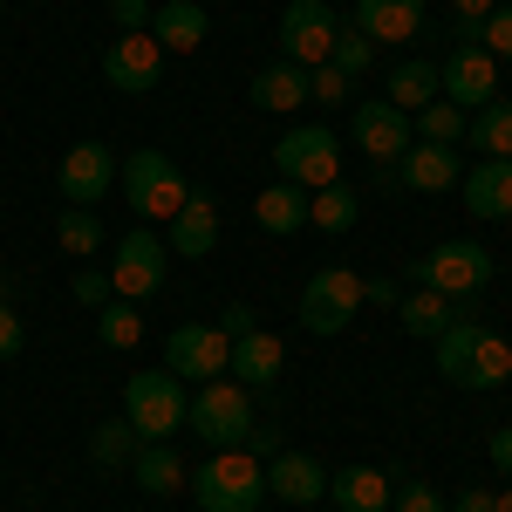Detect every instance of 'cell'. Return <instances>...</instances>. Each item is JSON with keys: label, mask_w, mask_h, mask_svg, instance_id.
<instances>
[{"label": "cell", "mask_w": 512, "mask_h": 512, "mask_svg": "<svg viewBox=\"0 0 512 512\" xmlns=\"http://www.w3.org/2000/svg\"><path fill=\"white\" fill-rule=\"evenodd\" d=\"M437 376H444L451 390H499V383H512V342L492 335L485 321L458 315L437 335Z\"/></svg>", "instance_id": "1"}, {"label": "cell", "mask_w": 512, "mask_h": 512, "mask_svg": "<svg viewBox=\"0 0 512 512\" xmlns=\"http://www.w3.org/2000/svg\"><path fill=\"white\" fill-rule=\"evenodd\" d=\"M130 478H137L151 499H171V492H178V485H185L192 472L178 465V451H171V444H144V451L130 458Z\"/></svg>", "instance_id": "28"}, {"label": "cell", "mask_w": 512, "mask_h": 512, "mask_svg": "<svg viewBox=\"0 0 512 512\" xmlns=\"http://www.w3.org/2000/svg\"><path fill=\"white\" fill-rule=\"evenodd\" d=\"M274 171L287 185H301V192L335 185V178H342V144H335V130H328V123H294L274 144Z\"/></svg>", "instance_id": "7"}, {"label": "cell", "mask_w": 512, "mask_h": 512, "mask_svg": "<svg viewBox=\"0 0 512 512\" xmlns=\"http://www.w3.org/2000/svg\"><path fill=\"white\" fill-rule=\"evenodd\" d=\"M492 465L512 478V424H506V431H492Z\"/></svg>", "instance_id": "46"}, {"label": "cell", "mask_w": 512, "mask_h": 512, "mask_svg": "<svg viewBox=\"0 0 512 512\" xmlns=\"http://www.w3.org/2000/svg\"><path fill=\"white\" fill-rule=\"evenodd\" d=\"M355 219H362V198L335 178V185H321V192H308V226H321V233H349Z\"/></svg>", "instance_id": "31"}, {"label": "cell", "mask_w": 512, "mask_h": 512, "mask_svg": "<svg viewBox=\"0 0 512 512\" xmlns=\"http://www.w3.org/2000/svg\"><path fill=\"white\" fill-rule=\"evenodd\" d=\"M55 246H62L69 260L103 253V219H96V205H62V212H55Z\"/></svg>", "instance_id": "29"}, {"label": "cell", "mask_w": 512, "mask_h": 512, "mask_svg": "<svg viewBox=\"0 0 512 512\" xmlns=\"http://www.w3.org/2000/svg\"><path fill=\"white\" fill-rule=\"evenodd\" d=\"M171 274V246H164L151 226H137V233L117 239V253H110V287H117L123 301H151Z\"/></svg>", "instance_id": "10"}, {"label": "cell", "mask_w": 512, "mask_h": 512, "mask_svg": "<svg viewBox=\"0 0 512 512\" xmlns=\"http://www.w3.org/2000/svg\"><path fill=\"white\" fill-rule=\"evenodd\" d=\"M280 369H287V349H280V335H267V328H253V335H239L233 342V383H246V390H267Z\"/></svg>", "instance_id": "24"}, {"label": "cell", "mask_w": 512, "mask_h": 512, "mask_svg": "<svg viewBox=\"0 0 512 512\" xmlns=\"http://www.w3.org/2000/svg\"><path fill=\"white\" fill-rule=\"evenodd\" d=\"M349 28H362V35L383 41V48L417 41V35H424V0H355Z\"/></svg>", "instance_id": "18"}, {"label": "cell", "mask_w": 512, "mask_h": 512, "mask_svg": "<svg viewBox=\"0 0 512 512\" xmlns=\"http://www.w3.org/2000/svg\"><path fill=\"white\" fill-rule=\"evenodd\" d=\"M328 62H335V69H342V76H369V62H376V41L362 35V28H342V35H335V48H328Z\"/></svg>", "instance_id": "35"}, {"label": "cell", "mask_w": 512, "mask_h": 512, "mask_svg": "<svg viewBox=\"0 0 512 512\" xmlns=\"http://www.w3.org/2000/svg\"><path fill=\"white\" fill-rule=\"evenodd\" d=\"M69 294H76L82 308H103V301H110L117 287H110V274H103V267H82V274L69 280Z\"/></svg>", "instance_id": "39"}, {"label": "cell", "mask_w": 512, "mask_h": 512, "mask_svg": "<svg viewBox=\"0 0 512 512\" xmlns=\"http://www.w3.org/2000/svg\"><path fill=\"white\" fill-rule=\"evenodd\" d=\"M328 499L342 512H390L396 485H390V472H376V465H349V472H328Z\"/></svg>", "instance_id": "23"}, {"label": "cell", "mask_w": 512, "mask_h": 512, "mask_svg": "<svg viewBox=\"0 0 512 512\" xmlns=\"http://www.w3.org/2000/svg\"><path fill=\"white\" fill-rule=\"evenodd\" d=\"M410 130H417V144H451V151H458V144H465V110L437 96V103H424V110L410 117Z\"/></svg>", "instance_id": "34"}, {"label": "cell", "mask_w": 512, "mask_h": 512, "mask_svg": "<svg viewBox=\"0 0 512 512\" xmlns=\"http://www.w3.org/2000/svg\"><path fill=\"white\" fill-rule=\"evenodd\" d=\"M396 321H403L410 335L437 342V335L458 321V301H444V294H431V287H417V294H403V301H396Z\"/></svg>", "instance_id": "27"}, {"label": "cell", "mask_w": 512, "mask_h": 512, "mask_svg": "<svg viewBox=\"0 0 512 512\" xmlns=\"http://www.w3.org/2000/svg\"><path fill=\"white\" fill-rule=\"evenodd\" d=\"M253 219H260V233H274V239L301 233V226H308V192H301V185H287V178H274L267 192L253 198Z\"/></svg>", "instance_id": "25"}, {"label": "cell", "mask_w": 512, "mask_h": 512, "mask_svg": "<svg viewBox=\"0 0 512 512\" xmlns=\"http://www.w3.org/2000/svg\"><path fill=\"white\" fill-rule=\"evenodd\" d=\"M110 185H117V158H110V144H96V137L69 144L62 164H55V192L69 198V205H103Z\"/></svg>", "instance_id": "13"}, {"label": "cell", "mask_w": 512, "mask_h": 512, "mask_svg": "<svg viewBox=\"0 0 512 512\" xmlns=\"http://www.w3.org/2000/svg\"><path fill=\"white\" fill-rule=\"evenodd\" d=\"M355 151H369L376 158V171H390L410 144H417V130H410V117L396 110L390 96H369V103H355Z\"/></svg>", "instance_id": "15"}, {"label": "cell", "mask_w": 512, "mask_h": 512, "mask_svg": "<svg viewBox=\"0 0 512 512\" xmlns=\"http://www.w3.org/2000/svg\"><path fill=\"white\" fill-rule=\"evenodd\" d=\"M253 328H260V315H253L246 301H233V308L219 315V335H226V342H239V335H253Z\"/></svg>", "instance_id": "42"}, {"label": "cell", "mask_w": 512, "mask_h": 512, "mask_svg": "<svg viewBox=\"0 0 512 512\" xmlns=\"http://www.w3.org/2000/svg\"><path fill=\"white\" fill-rule=\"evenodd\" d=\"M478 48H485L492 62H512V0H499V7L485 14V35H478Z\"/></svg>", "instance_id": "37"}, {"label": "cell", "mask_w": 512, "mask_h": 512, "mask_svg": "<svg viewBox=\"0 0 512 512\" xmlns=\"http://www.w3.org/2000/svg\"><path fill=\"white\" fill-rule=\"evenodd\" d=\"M451 512H492V492L472 485V492H458V499H451Z\"/></svg>", "instance_id": "45"}, {"label": "cell", "mask_w": 512, "mask_h": 512, "mask_svg": "<svg viewBox=\"0 0 512 512\" xmlns=\"http://www.w3.org/2000/svg\"><path fill=\"white\" fill-rule=\"evenodd\" d=\"M390 103L403 117H417L424 103H437V62H396L390 69Z\"/></svg>", "instance_id": "33"}, {"label": "cell", "mask_w": 512, "mask_h": 512, "mask_svg": "<svg viewBox=\"0 0 512 512\" xmlns=\"http://www.w3.org/2000/svg\"><path fill=\"white\" fill-rule=\"evenodd\" d=\"M390 171H396L403 192H451V185L465 178V158H458L451 144H410Z\"/></svg>", "instance_id": "17"}, {"label": "cell", "mask_w": 512, "mask_h": 512, "mask_svg": "<svg viewBox=\"0 0 512 512\" xmlns=\"http://www.w3.org/2000/svg\"><path fill=\"white\" fill-rule=\"evenodd\" d=\"M103 82L117 89V96H151L164 82V48L151 41V28L144 35H117L110 48H103Z\"/></svg>", "instance_id": "14"}, {"label": "cell", "mask_w": 512, "mask_h": 512, "mask_svg": "<svg viewBox=\"0 0 512 512\" xmlns=\"http://www.w3.org/2000/svg\"><path fill=\"white\" fill-rule=\"evenodd\" d=\"M396 301H403V287H396L390 274H369V280H362V308H383V315H396Z\"/></svg>", "instance_id": "41"}, {"label": "cell", "mask_w": 512, "mask_h": 512, "mask_svg": "<svg viewBox=\"0 0 512 512\" xmlns=\"http://www.w3.org/2000/svg\"><path fill=\"white\" fill-rule=\"evenodd\" d=\"M246 103H253V110H267V117L301 110V103H308V69H294V62H267L260 76L246 82Z\"/></svg>", "instance_id": "22"}, {"label": "cell", "mask_w": 512, "mask_h": 512, "mask_svg": "<svg viewBox=\"0 0 512 512\" xmlns=\"http://www.w3.org/2000/svg\"><path fill=\"white\" fill-rule=\"evenodd\" d=\"M458 192H465L472 219H512V158H478L458 178Z\"/></svg>", "instance_id": "19"}, {"label": "cell", "mask_w": 512, "mask_h": 512, "mask_svg": "<svg viewBox=\"0 0 512 512\" xmlns=\"http://www.w3.org/2000/svg\"><path fill=\"white\" fill-rule=\"evenodd\" d=\"M335 35H342V14H335L328 0H287V7H280V62L321 69L328 48H335Z\"/></svg>", "instance_id": "8"}, {"label": "cell", "mask_w": 512, "mask_h": 512, "mask_svg": "<svg viewBox=\"0 0 512 512\" xmlns=\"http://www.w3.org/2000/svg\"><path fill=\"white\" fill-rule=\"evenodd\" d=\"M185 410H192V396H185V383L171 369H137L123 383V417H130V431L144 444H171L185 431Z\"/></svg>", "instance_id": "3"}, {"label": "cell", "mask_w": 512, "mask_h": 512, "mask_svg": "<svg viewBox=\"0 0 512 512\" xmlns=\"http://www.w3.org/2000/svg\"><path fill=\"white\" fill-rule=\"evenodd\" d=\"M437 96H444V103H458L465 117L485 110V103L499 96V62H492L485 48H472V41H458V48L437 62Z\"/></svg>", "instance_id": "12"}, {"label": "cell", "mask_w": 512, "mask_h": 512, "mask_svg": "<svg viewBox=\"0 0 512 512\" xmlns=\"http://www.w3.org/2000/svg\"><path fill=\"white\" fill-rule=\"evenodd\" d=\"M492 7H499V0H451V14H458V21H485Z\"/></svg>", "instance_id": "47"}, {"label": "cell", "mask_w": 512, "mask_h": 512, "mask_svg": "<svg viewBox=\"0 0 512 512\" xmlns=\"http://www.w3.org/2000/svg\"><path fill=\"white\" fill-rule=\"evenodd\" d=\"M21 342H28V328H21V315L0 301V362H7V355H21Z\"/></svg>", "instance_id": "43"}, {"label": "cell", "mask_w": 512, "mask_h": 512, "mask_svg": "<svg viewBox=\"0 0 512 512\" xmlns=\"http://www.w3.org/2000/svg\"><path fill=\"white\" fill-rule=\"evenodd\" d=\"M390 512H451V506L437 499V485H424V478H403V485H396V499H390Z\"/></svg>", "instance_id": "38"}, {"label": "cell", "mask_w": 512, "mask_h": 512, "mask_svg": "<svg viewBox=\"0 0 512 512\" xmlns=\"http://www.w3.org/2000/svg\"><path fill=\"white\" fill-rule=\"evenodd\" d=\"M205 35H212V21H205L198 0H164L158 14H151V41H158L164 55H192V48H205Z\"/></svg>", "instance_id": "21"}, {"label": "cell", "mask_w": 512, "mask_h": 512, "mask_svg": "<svg viewBox=\"0 0 512 512\" xmlns=\"http://www.w3.org/2000/svg\"><path fill=\"white\" fill-rule=\"evenodd\" d=\"M0 7H7V0H0Z\"/></svg>", "instance_id": "49"}, {"label": "cell", "mask_w": 512, "mask_h": 512, "mask_svg": "<svg viewBox=\"0 0 512 512\" xmlns=\"http://www.w3.org/2000/svg\"><path fill=\"white\" fill-rule=\"evenodd\" d=\"M96 342L103 349H137L144 342V315H137V301H123V294H110L103 308H96Z\"/></svg>", "instance_id": "32"}, {"label": "cell", "mask_w": 512, "mask_h": 512, "mask_svg": "<svg viewBox=\"0 0 512 512\" xmlns=\"http://www.w3.org/2000/svg\"><path fill=\"white\" fill-rule=\"evenodd\" d=\"M137 451H144V437L130 431V417H110V424L89 431V465H103V472H123Z\"/></svg>", "instance_id": "30"}, {"label": "cell", "mask_w": 512, "mask_h": 512, "mask_svg": "<svg viewBox=\"0 0 512 512\" xmlns=\"http://www.w3.org/2000/svg\"><path fill=\"white\" fill-rule=\"evenodd\" d=\"M110 14H117V35H144L158 7H151V0H110Z\"/></svg>", "instance_id": "40"}, {"label": "cell", "mask_w": 512, "mask_h": 512, "mask_svg": "<svg viewBox=\"0 0 512 512\" xmlns=\"http://www.w3.org/2000/svg\"><path fill=\"white\" fill-rule=\"evenodd\" d=\"M164 246H171L178 260H205V253L219 246V198L212 192H185V205H178L171 226H164Z\"/></svg>", "instance_id": "16"}, {"label": "cell", "mask_w": 512, "mask_h": 512, "mask_svg": "<svg viewBox=\"0 0 512 512\" xmlns=\"http://www.w3.org/2000/svg\"><path fill=\"white\" fill-rule=\"evenodd\" d=\"M267 492L287 499V506H315V499H328V472L308 451H274L267 458Z\"/></svg>", "instance_id": "20"}, {"label": "cell", "mask_w": 512, "mask_h": 512, "mask_svg": "<svg viewBox=\"0 0 512 512\" xmlns=\"http://www.w3.org/2000/svg\"><path fill=\"white\" fill-rule=\"evenodd\" d=\"M117 178H123V198H130V212L144 219V226H171V212L185 205V171H178V158L171 151H130V158L117 164Z\"/></svg>", "instance_id": "4"}, {"label": "cell", "mask_w": 512, "mask_h": 512, "mask_svg": "<svg viewBox=\"0 0 512 512\" xmlns=\"http://www.w3.org/2000/svg\"><path fill=\"white\" fill-rule=\"evenodd\" d=\"M362 315V274L355 267H321L301 287V328L308 335H342Z\"/></svg>", "instance_id": "9"}, {"label": "cell", "mask_w": 512, "mask_h": 512, "mask_svg": "<svg viewBox=\"0 0 512 512\" xmlns=\"http://www.w3.org/2000/svg\"><path fill=\"white\" fill-rule=\"evenodd\" d=\"M164 369H171L178 383H219V376L233 369V342H226L212 321H185V328H171V342H164Z\"/></svg>", "instance_id": "11"}, {"label": "cell", "mask_w": 512, "mask_h": 512, "mask_svg": "<svg viewBox=\"0 0 512 512\" xmlns=\"http://www.w3.org/2000/svg\"><path fill=\"white\" fill-rule=\"evenodd\" d=\"M465 144H472L478 158H512V103L506 96H492L485 110L465 117Z\"/></svg>", "instance_id": "26"}, {"label": "cell", "mask_w": 512, "mask_h": 512, "mask_svg": "<svg viewBox=\"0 0 512 512\" xmlns=\"http://www.w3.org/2000/svg\"><path fill=\"white\" fill-rule=\"evenodd\" d=\"M274 431H280V424H260V417H253V431H246V444H239V451H253V458L267 465V458H274Z\"/></svg>", "instance_id": "44"}, {"label": "cell", "mask_w": 512, "mask_h": 512, "mask_svg": "<svg viewBox=\"0 0 512 512\" xmlns=\"http://www.w3.org/2000/svg\"><path fill=\"white\" fill-rule=\"evenodd\" d=\"M185 485H192L198 512H253L267 499V465L253 451H212Z\"/></svg>", "instance_id": "2"}, {"label": "cell", "mask_w": 512, "mask_h": 512, "mask_svg": "<svg viewBox=\"0 0 512 512\" xmlns=\"http://www.w3.org/2000/svg\"><path fill=\"white\" fill-rule=\"evenodd\" d=\"M185 431H198L212 451H239L246 431H253V403H246V383L219 376V383H198L192 410H185Z\"/></svg>", "instance_id": "6"}, {"label": "cell", "mask_w": 512, "mask_h": 512, "mask_svg": "<svg viewBox=\"0 0 512 512\" xmlns=\"http://www.w3.org/2000/svg\"><path fill=\"white\" fill-rule=\"evenodd\" d=\"M355 82L335 69V62H321V69H308V103H321V110H335V103H349Z\"/></svg>", "instance_id": "36"}, {"label": "cell", "mask_w": 512, "mask_h": 512, "mask_svg": "<svg viewBox=\"0 0 512 512\" xmlns=\"http://www.w3.org/2000/svg\"><path fill=\"white\" fill-rule=\"evenodd\" d=\"M492 274H499V260H492L478 239H444L424 260H410V280L431 287V294H444V301H472L478 287H492Z\"/></svg>", "instance_id": "5"}, {"label": "cell", "mask_w": 512, "mask_h": 512, "mask_svg": "<svg viewBox=\"0 0 512 512\" xmlns=\"http://www.w3.org/2000/svg\"><path fill=\"white\" fill-rule=\"evenodd\" d=\"M492 512H512V485H506V492H492Z\"/></svg>", "instance_id": "48"}]
</instances>
